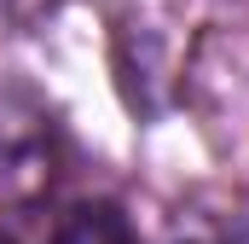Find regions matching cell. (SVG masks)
I'll list each match as a JSON object with an SVG mask.
<instances>
[{
    "mask_svg": "<svg viewBox=\"0 0 249 244\" xmlns=\"http://www.w3.org/2000/svg\"><path fill=\"white\" fill-rule=\"evenodd\" d=\"M53 244H139V239H133V227L116 203H75L58 221Z\"/></svg>",
    "mask_w": 249,
    "mask_h": 244,
    "instance_id": "1",
    "label": "cell"
},
{
    "mask_svg": "<svg viewBox=\"0 0 249 244\" xmlns=\"http://www.w3.org/2000/svg\"><path fill=\"white\" fill-rule=\"evenodd\" d=\"M0 244H6V239H0Z\"/></svg>",
    "mask_w": 249,
    "mask_h": 244,
    "instance_id": "2",
    "label": "cell"
}]
</instances>
